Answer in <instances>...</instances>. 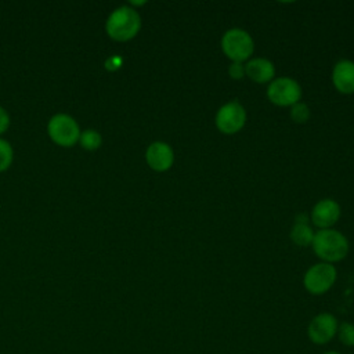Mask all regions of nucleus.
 Wrapping results in <instances>:
<instances>
[{
	"label": "nucleus",
	"mask_w": 354,
	"mask_h": 354,
	"mask_svg": "<svg viewBox=\"0 0 354 354\" xmlns=\"http://www.w3.org/2000/svg\"><path fill=\"white\" fill-rule=\"evenodd\" d=\"M313 250L314 253L324 260V263H335L340 261L348 253V241L347 238L332 228L319 230L315 232L313 239Z\"/></svg>",
	"instance_id": "1"
},
{
	"label": "nucleus",
	"mask_w": 354,
	"mask_h": 354,
	"mask_svg": "<svg viewBox=\"0 0 354 354\" xmlns=\"http://www.w3.org/2000/svg\"><path fill=\"white\" fill-rule=\"evenodd\" d=\"M10 124V116L3 106H0V133L6 131Z\"/></svg>",
	"instance_id": "20"
},
{
	"label": "nucleus",
	"mask_w": 354,
	"mask_h": 354,
	"mask_svg": "<svg viewBox=\"0 0 354 354\" xmlns=\"http://www.w3.org/2000/svg\"><path fill=\"white\" fill-rule=\"evenodd\" d=\"M337 271L335 266L329 263H318L311 266L303 278V285L306 290L311 295L319 296L326 293L336 282Z\"/></svg>",
	"instance_id": "4"
},
{
	"label": "nucleus",
	"mask_w": 354,
	"mask_h": 354,
	"mask_svg": "<svg viewBox=\"0 0 354 354\" xmlns=\"http://www.w3.org/2000/svg\"><path fill=\"white\" fill-rule=\"evenodd\" d=\"M290 119L296 123H306L310 119V109L306 104L297 102L290 106Z\"/></svg>",
	"instance_id": "16"
},
{
	"label": "nucleus",
	"mask_w": 354,
	"mask_h": 354,
	"mask_svg": "<svg viewBox=\"0 0 354 354\" xmlns=\"http://www.w3.org/2000/svg\"><path fill=\"white\" fill-rule=\"evenodd\" d=\"M268 100L278 106H292L300 102L301 87L292 77H278L267 87Z\"/></svg>",
	"instance_id": "5"
},
{
	"label": "nucleus",
	"mask_w": 354,
	"mask_h": 354,
	"mask_svg": "<svg viewBox=\"0 0 354 354\" xmlns=\"http://www.w3.org/2000/svg\"><path fill=\"white\" fill-rule=\"evenodd\" d=\"M228 73L232 79H242L245 76V65H242L241 62H232Z\"/></svg>",
	"instance_id": "18"
},
{
	"label": "nucleus",
	"mask_w": 354,
	"mask_h": 354,
	"mask_svg": "<svg viewBox=\"0 0 354 354\" xmlns=\"http://www.w3.org/2000/svg\"><path fill=\"white\" fill-rule=\"evenodd\" d=\"M12 162V148L7 140L0 138V171L6 170Z\"/></svg>",
	"instance_id": "17"
},
{
	"label": "nucleus",
	"mask_w": 354,
	"mask_h": 354,
	"mask_svg": "<svg viewBox=\"0 0 354 354\" xmlns=\"http://www.w3.org/2000/svg\"><path fill=\"white\" fill-rule=\"evenodd\" d=\"M221 48L223 53L232 61V62H243L246 61L254 50L253 39L250 35L243 29H230L223 35L221 39Z\"/></svg>",
	"instance_id": "3"
},
{
	"label": "nucleus",
	"mask_w": 354,
	"mask_h": 354,
	"mask_svg": "<svg viewBox=\"0 0 354 354\" xmlns=\"http://www.w3.org/2000/svg\"><path fill=\"white\" fill-rule=\"evenodd\" d=\"M105 28L112 39L126 41L133 39L138 33L141 28V18L134 8L129 6H122L115 8L109 14Z\"/></svg>",
	"instance_id": "2"
},
{
	"label": "nucleus",
	"mask_w": 354,
	"mask_h": 354,
	"mask_svg": "<svg viewBox=\"0 0 354 354\" xmlns=\"http://www.w3.org/2000/svg\"><path fill=\"white\" fill-rule=\"evenodd\" d=\"M307 216L306 214H299L297 217H296V223H307Z\"/></svg>",
	"instance_id": "21"
},
{
	"label": "nucleus",
	"mask_w": 354,
	"mask_h": 354,
	"mask_svg": "<svg viewBox=\"0 0 354 354\" xmlns=\"http://www.w3.org/2000/svg\"><path fill=\"white\" fill-rule=\"evenodd\" d=\"M122 62H123V59H122L119 55H112V57H109V58L105 61V66H106V69H109V71H115V69H118L119 66H122Z\"/></svg>",
	"instance_id": "19"
},
{
	"label": "nucleus",
	"mask_w": 354,
	"mask_h": 354,
	"mask_svg": "<svg viewBox=\"0 0 354 354\" xmlns=\"http://www.w3.org/2000/svg\"><path fill=\"white\" fill-rule=\"evenodd\" d=\"M337 318L330 313H319L311 318L307 326V336L311 343L324 346L332 342L337 333Z\"/></svg>",
	"instance_id": "7"
},
{
	"label": "nucleus",
	"mask_w": 354,
	"mask_h": 354,
	"mask_svg": "<svg viewBox=\"0 0 354 354\" xmlns=\"http://www.w3.org/2000/svg\"><path fill=\"white\" fill-rule=\"evenodd\" d=\"M48 134L50 137L59 145L71 147L73 145L79 137L80 130L77 122L66 115V113H57L48 120Z\"/></svg>",
	"instance_id": "6"
},
{
	"label": "nucleus",
	"mask_w": 354,
	"mask_h": 354,
	"mask_svg": "<svg viewBox=\"0 0 354 354\" xmlns=\"http://www.w3.org/2000/svg\"><path fill=\"white\" fill-rule=\"evenodd\" d=\"M336 336L343 346L354 347V324L348 321L340 322L337 326Z\"/></svg>",
	"instance_id": "14"
},
{
	"label": "nucleus",
	"mask_w": 354,
	"mask_h": 354,
	"mask_svg": "<svg viewBox=\"0 0 354 354\" xmlns=\"http://www.w3.org/2000/svg\"><path fill=\"white\" fill-rule=\"evenodd\" d=\"M80 144L86 149H95L101 145V134L94 129H87L80 133Z\"/></svg>",
	"instance_id": "15"
},
{
	"label": "nucleus",
	"mask_w": 354,
	"mask_h": 354,
	"mask_svg": "<svg viewBox=\"0 0 354 354\" xmlns=\"http://www.w3.org/2000/svg\"><path fill=\"white\" fill-rule=\"evenodd\" d=\"M246 122V111L238 101L224 104L216 115V126L224 134L238 133Z\"/></svg>",
	"instance_id": "8"
},
{
	"label": "nucleus",
	"mask_w": 354,
	"mask_h": 354,
	"mask_svg": "<svg viewBox=\"0 0 354 354\" xmlns=\"http://www.w3.org/2000/svg\"><path fill=\"white\" fill-rule=\"evenodd\" d=\"M340 217V206L333 199H321L311 210V221L321 230L330 228Z\"/></svg>",
	"instance_id": "10"
},
{
	"label": "nucleus",
	"mask_w": 354,
	"mask_h": 354,
	"mask_svg": "<svg viewBox=\"0 0 354 354\" xmlns=\"http://www.w3.org/2000/svg\"><path fill=\"white\" fill-rule=\"evenodd\" d=\"M147 163L156 171H166L174 162V152L171 147L163 141L152 142L145 152Z\"/></svg>",
	"instance_id": "9"
},
{
	"label": "nucleus",
	"mask_w": 354,
	"mask_h": 354,
	"mask_svg": "<svg viewBox=\"0 0 354 354\" xmlns=\"http://www.w3.org/2000/svg\"><path fill=\"white\" fill-rule=\"evenodd\" d=\"M245 75L256 83H267L274 80L275 68L274 64L266 58H253L246 62Z\"/></svg>",
	"instance_id": "12"
},
{
	"label": "nucleus",
	"mask_w": 354,
	"mask_h": 354,
	"mask_svg": "<svg viewBox=\"0 0 354 354\" xmlns=\"http://www.w3.org/2000/svg\"><path fill=\"white\" fill-rule=\"evenodd\" d=\"M332 82L337 91L343 94L354 93V62L348 59L339 61L333 68Z\"/></svg>",
	"instance_id": "11"
},
{
	"label": "nucleus",
	"mask_w": 354,
	"mask_h": 354,
	"mask_svg": "<svg viewBox=\"0 0 354 354\" xmlns=\"http://www.w3.org/2000/svg\"><path fill=\"white\" fill-rule=\"evenodd\" d=\"M315 232L307 223H295L290 231V239L299 246H308L313 243Z\"/></svg>",
	"instance_id": "13"
},
{
	"label": "nucleus",
	"mask_w": 354,
	"mask_h": 354,
	"mask_svg": "<svg viewBox=\"0 0 354 354\" xmlns=\"http://www.w3.org/2000/svg\"><path fill=\"white\" fill-rule=\"evenodd\" d=\"M322 354H342V353H339L336 350H328V351H324Z\"/></svg>",
	"instance_id": "22"
}]
</instances>
